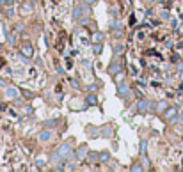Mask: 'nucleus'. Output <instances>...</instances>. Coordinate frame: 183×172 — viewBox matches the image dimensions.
Here are the masks:
<instances>
[{"label":"nucleus","instance_id":"423d86ee","mask_svg":"<svg viewBox=\"0 0 183 172\" xmlns=\"http://www.w3.org/2000/svg\"><path fill=\"white\" fill-rule=\"evenodd\" d=\"M119 71H121V64L117 62V60L108 66V73H110V75H116V73H119Z\"/></svg>","mask_w":183,"mask_h":172},{"label":"nucleus","instance_id":"6ab92c4d","mask_svg":"<svg viewBox=\"0 0 183 172\" xmlns=\"http://www.w3.org/2000/svg\"><path fill=\"white\" fill-rule=\"evenodd\" d=\"M110 28H112V30L114 28H121V23L119 22H112V23H110Z\"/></svg>","mask_w":183,"mask_h":172},{"label":"nucleus","instance_id":"ddd939ff","mask_svg":"<svg viewBox=\"0 0 183 172\" xmlns=\"http://www.w3.org/2000/svg\"><path fill=\"white\" fill-rule=\"evenodd\" d=\"M148 147V142H146V140H140V154H146V149Z\"/></svg>","mask_w":183,"mask_h":172},{"label":"nucleus","instance_id":"7ed1b4c3","mask_svg":"<svg viewBox=\"0 0 183 172\" xmlns=\"http://www.w3.org/2000/svg\"><path fill=\"white\" fill-rule=\"evenodd\" d=\"M54 133H52V130H43L41 133H39V140L41 142H48V140H52Z\"/></svg>","mask_w":183,"mask_h":172},{"label":"nucleus","instance_id":"f257e3e1","mask_svg":"<svg viewBox=\"0 0 183 172\" xmlns=\"http://www.w3.org/2000/svg\"><path fill=\"white\" fill-rule=\"evenodd\" d=\"M57 153H59V156H60V160H68L69 156H73V154H71V146L66 142V144H62V146H60L59 149H57Z\"/></svg>","mask_w":183,"mask_h":172},{"label":"nucleus","instance_id":"dca6fc26","mask_svg":"<svg viewBox=\"0 0 183 172\" xmlns=\"http://www.w3.org/2000/svg\"><path fill=\"white\" fill-rule=\"evenodd\" d=\"M85 153H87V147H85V146H84V147H80V151H78V158H84Z\"/></svg>","mask_w":183,"mask_h":172},{"label":"nucleus","instance_id":"9d476101","mask_svg":"<svg viewBox=\"0 0 183 172\" xmlns=\"http://www.w3.org/2000/svg\"><path fill=\"white\" fill-rule=\"evenodd\" d=\"M101 41H103V36H101L100 32H96V34H93V43H94V45H100Z\"/></svg>","mask_w":183,"mask_h":172},{"label":"nucleus","instance_id":"412c9836","mask_svg":"<svg viewBox=\"0 0 183 172\" xmlns=\"http://www.w3.org/2000/svg\"><path fill=\"white\" fill-rule=\"evenodd\" d=\"M142 165H144V167H148V165H149V160H148L146 156H144V158H142Z\"/></svg>","mask_w":183,"mask_h":172},{"label":"nucleus","instance_id":"4468645a","mask_svg":"<svg viewBox=\"0 0 183 172\" xmlns=\"http://www.w3.org/2000/svg\"><path fill=\"white\" fill-rule=\"evenodd\" d=\"M59 124V121L57 119H50V121H46V128H54V126H57Z\"/></svg>","mask_w":183,"mask_h":172},{"label":"nucleus","instance_id":"39448f33","mask_svg":"<svg viewBox=\"0 0 183 172\" xmlns=\"http://www.w3.org/2000/svg\"><path fill=\"white\" fill-rule=\"evenodd\" d=\"M128 90H130V85H128V84H121V85H119V89H117V96L125 98V96L128 94Z\"/></svg>","mask_w":183,"mask_h":172},{"label":"nucleus","instance_id":"2eb2a0df","mask_svg":"<svg viewBox=\"0 0 183 172\" xmlns=\"http://www.w3.org/2000/svg\"><path fill=\"white\" fill-rule=\"evenodd\" d=\"M87 103H89V105H96V96L91 94V96L87 98Z\"/></svg>","mask_w":183,"mask_h":172},{"label":"nucleus","instance_id":"aec40b11","mask_svg":"<svg viewBox=\"0 0 183 172\" xmlns=\"http://www.w3.org/2000/svg\"><path fill=\"white\" fill-rule=\"evenodd\" d=\"M142 169H144V165H134L131 167V170H142Z\"/></svg>","mask_w":183,"mask_h":172},{"label":"nucleus","instance_id":"20e7f679","mask_svg":"<svg viewBox=\"0 0 183 172\" xmlns=\"http://www.w3.org/2000/svg\"><path fill=\"white\" fill-rule=\"evenodd\" d=\"M155 110H157L158 114H164L165 110H167V101H165V99H162V101H158V103L155 105Z\"/></svg>","mask_w":183,"mask_h":172},{"label":"nucleus","instance_id":"f8f14e48","mask_svg":"<svg viewBox=\"0 0 183 172\" xmlns=\"http://www.w3.org/2000/svg\"><path fill=\"white\" fill-rule=\"evenodd\" d=\"M32 7H34V5H32V2H30V4H28V2H25V4H23V11H22V13H23V14H27L28 11H32Z\"/></svg>","mask_w":183,"mask_h":172},{"label":"nucleus","instance_id":"f03ea898","mask_svg":"<svg viewBox=\"0 0 183 172\" xmlns=\"http://www.w3.org/2000/svg\"><path fill=\"white\" fill-rule=\"evenodd\" d=\"M149 110H151V103H149V101L148 99H140L139 101V103H137V112H149Z\"/></svg>","mask_w":183,"mask_h":172},{"label":"nucleus","instance_id":"f3484780","mask_svg":"<svg viewBox=\"0 0 183 172\" xmlns=\"http://www.w3.org/2000/svg\"><path fill=\"white\" fill-rule=\"evenodd\" d=\"M108 158H110L108 153H101V154H100V161H108Z\"/></svg>","mask_w":183,"mask_h":172},{"label":"nucleus","instance_id":"5701e85b","mask_svg":"<svg viewBox=\"0 0 183 172\" xmlns=\"http://www.w3.org/2000/svg\"><path fill=\"white\" fill-rule=\"evenodd\" d=\"M100 52H101V46L96 45V46H94V53H100Z\"/></svg>","mask_w":183,"mask_h":172},{"label":"nucleus","instance_id":"0eeeda50","mask_svg":"<svg viewBox=\"0 0 183 172\" xmlns=\"http://www.w3.org/2000/svg\"><path fill=\"white\" fill-rule=\"evenodd\" d=\"M20 92H18V89H14V87H7L5 89V96L7 98H16Z\"/></svg>","mask_w":183,"mask_h":172},{"label":"nucleus","instance_id":"a211bd4d","mask_svg":"<svg viewBox=\"0 0 183 172\" xmlns=\"http://www.w3.org/2000/svg\"><path fill=\"white\" fill-rule=\"evenodd\" d=\"M121 52H123V46H121V45L116 46V45H114V55H119Z\"/></svg>","mask_w":183,"mask_h":172},{"label":"nucleus","instance_id":"9b49d317","mask_svg":"<svg viewBox=\"0 0 183 172\" xmlns=\"http://www.w3.org/2000/svg\"><path fill=\"white\" fill-rule=\"evenodd\" d=\"M32 53H34V52H32V46H28V45H27V46H23V55L32 57Z\"/></svg>","mask_w":183,"mask_h":172},{"label":"nucleus","instance_id":"6e6552de","mask_svg":"<svg viewBox=\"0 0 183 172\" xmlns=\"http://www.w3.org/2000/svg\"><path fill=\"white\" fill-rule=\"evenodd\" d=\"M176 112H178V110H176V107H172V108H167V110H165V112H164V115H165V119H172V117L176 115Z\"/></svg>","mask_w":183,"mask_h":172},{"label":"nucleus","instance_id":"b1692460","mask_svg":"<svg viewBox=\"0 0 183 172\" xmlns=\"http://www.w3.org/2000/svg\"><path fill=\"white\" fill-rule=\"evenodd\" d=\"M84 2H85V4H94L96 0H84Z\"/></svg>","mask_w":183,"mask_h":172},{"label":"nucleus","instance_id":"1a4fd4ad","mask_svg":"<svg viewBox=\"0 0 183 172\" xmlns=\"http://www.w3.org/2000/svg\"><path fill=\"white\" fill-rule=\"evenodd\" d=\"M80 16H82V5H78L73 9V18L75 20H80Z\"/></svg>","mask_w":183,"mask_h":172},{"label":"nucleus","instance_id":"4be33fe9","mask_svg":"<svg viewBox=\"0 0 183 172\" xmlns=\"http://www.w3.org/2000/svg\"><path fill=\"white\" fill-rule=\"evenodd\" d=\"M43 160H45V158H43V156H39V158H37V160H36V163H37V165H43Z\"/></svg>","mask_w":183,"mask_h":172}]
</instances>
